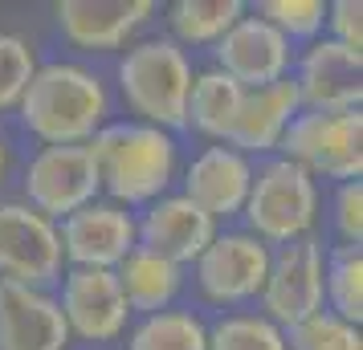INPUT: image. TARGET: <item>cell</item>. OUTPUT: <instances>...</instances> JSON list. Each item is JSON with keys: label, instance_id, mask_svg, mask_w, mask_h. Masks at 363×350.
Returning a JSON list of instances; mask_svg holds the SVG:
<instances>
[{"label": "cell", "instance_id": "25", "mask_svg": "<svg viewBox=\"0 0 363 350\" xmlns=\"http://www.w3.org/2000/svg\"><path fill=\"white\" fill-rule=\"evenodd\" d=\"M290 350H363V334L355 322H343L330 310H318L314 317L298 322L294 330H286Z\"/></svg>", "mask_w": 363, "mask_h": 350}, {"label": "cell", "instance_id": "1", "mask_svg": "<svg viewBox=\"0 0 363 350\" xmlns=\"http://www.w3.org/2000/svg\"><path fill=\"white\" fill-rule=\"evenodd\" d=\"M21 122L45 147H78L111 122V94L106 82L74 62L37 66L21 94Z\"/></svg>", "mask_w": 363, "mask_h": 350}, {"label": "cell", "instance_id": "26", "mask_svg": "<svg viewBox=\"0 0 363 350\" xmlns=\"http://www.w3.org/2000/svg\"><path fill=\"white\" fill-rule=\"evenodd\" d=\"M257 17L274 25L286 41H294V37L318 41V29L327 25V4L323 0H262Z\"/></svg>", "mask_w": 363, "mask_h": 350}, {"label": "cell", "instance_id": "6", "mask_svg": "<svg viewBox=\"0 0 363 350\" xmlns=\"http://www.w3.org/2000/svg\"><path fill=\"white\" fill-rule=\"evenodd\" d=\"M57 224L25 200H0V281L45 289L62 277Z\"/></svg>", "mask_w": 363, "mask_h": 350}, {"label": "cell", "instance_id": "14", "mask_svg": "<svg viewBox=\"0 0 363 350\" xmlns=\"http://www.w3.org/2000/svg\"><path fill=\"white\" fill-rule=\"evenodd\" d=\"M216 236V220H208L188 196H160L147 204V212L135 220L139 249L164 257L172 265H192Z\"/></svg>", "mask_w": 363, "mask_h": 350}, {"label": "cell", "instance_id": "2", "mask_svg": "<svg viewBox=\"0 0 363 350\" xmlns=\"http://www.w3.org/2000/svg\"><path fill=\"white\" fill-rule=\"evenodd\" d=\"M94 163H99V184L111 196V204L131 208V204H155L167 196L180 167L176 139L147 122H106L94 139Z\"/></svg>", "mask_w": 363, "mask_h": 350}, {"label": "cell", "instance_id": "23", "mask_svg": "<svg viewBox=\"0 0 363 350\" xmlns=\"http://www.w3.org/2000/svg\"><path fill=\"white\" fill-rule=\"evenodd\" d=\"M127 350H208V326L188 310H160L131 330Z\"/></svg>", "mask_w": 363, "mask_h": 350}, {"label": "cell", "instance_id": "30", "mask_svg": "<svg viewBox=\"0 0 363 350\" xmlns=\"http://www.w3.org/2000/svg\"><path fill=\"white\" fill-rule=\"evenodd\" d=\"M4 171H9V151H4V143H0V184H4Z\"/></svg>", "mask_w": 363, "mask_h": 350}, {"label": "cell", "instance_id": "16", "mask_svg": "<svg viewBox=\"0 0 363 350\" xmlns=\"http://www.w3.org/2000/svg\"><path fill=\"white\" fill-rule=\"evenodd\" d=\"M249 184H253V163L229 143H213L188 163L180 196H188L208 220H229L241 216Z\"/></svg>", "mask_w": 363, "mask_h": 350}, {"label": "cell", "instance_id": "11", "mask_svg": "<svg viewBox=\"0 0 363 350\" xmlns=\"http://www.w3.org/2000/svg\"><path fill=\"white\" fill-rule=\"evenodd\" d=\"M62 257L74 269H118V261L139 245L135 240V216L111 200H94L69 212L57 228Z\"/></svg>", "mask_w": 363, "mask_h": 350}, {"label": "cell", "instance_id": "15", "mask_svg": "<svg viewBox=\"0 0 363 350\" xmlns=\"http://www.w3.org/2000/svg\"><path fill=\"white\" fill-rule=\"evenodd\" d=\"M53 13H57L62 37L69 45L106 53V49H123L151 21L155 4L151 0H62Z\"/></svg>", "mask_w": 363, "mask_h": 350}, {"label": "cell", "instance_id": "9", "mask_svg": "<svg viewBox=\"0 0 363 350\" xmlns=\"http://www.w3.org/2000/svg\"><path fill=\"white\" fill-rule=\"evenodd\" d=\"M274 249L249 233H216L196 261V285L213 305H241L262 298Z\"/></svg>", "mask_w": 363, "mask_h": 350}, {"label": "cell", "instance_id": "19", "mask_svg": "<svg viewBox=\"0 0 363 350\" xmlns=\"http://www.w3.org/2000/svg\"><path fill=\"white\" fill-rule=\"evenodd\" d=\"M115 277L123 285V298L131 305V314L139 310V314L147 317V314H160V310H172V301H176V293H180V285H184V269L135 245L118 261Z\"/></svg>", "mask_w": 363, "mask_h": 350}, {"label": "cell", "instance_id": "18", "mask_svg": "<svg viewBox=\"0 0 363 350\" xmlns=\"http://www.w3.org/2000/svg\"><path fill=\"white\" fill-rule=\"evenodd\" d=\"M302 110V98H298V86L294 78H281L274 86H262V90H245L241 98V110H237V122L229 131V143L233 151L241 155H265L281 143L286 127L298 118Z\"/></svg>", "mask_w": 363, "mask_h": 350}, {"label": "cell", "instance_id": "28", "mask_svg": "<svg viewBox=\"0 0 363 350\" xmlns=\"http://www.w3.org/2000/svg\"><path fill=\"white\" fill-rule=\"evenodd\" d=\"M335 228L343 236V245L359 249V240H363V180L339 184V192H335Z\"/></svg>", "mask_w": 363, "mask_h": 350}, {"label": "cell", "instance_id": "22", "mask_svg": "<svg viewBox=\"0 0 363 350\" xmlns=\"http://www.w3.org/2000/svg\"><path fill=\"white\" fill-rule=\"evenodd\" d=\"M323 301L330 314L355 322L363 317V252L355 245H339V249L323 257Z\"/></svg>", "mask_w": 363, "mask_h": 350}, {"label": "cell", "instance_id": "8", "mask_svg": "<svg viewBox=\"0 0 363 350\" xmlns=\"http://www.w3.org/2000/svg\"><path fill=\"white\" fill-rule=\"evenodd\" d=\"M262 310L278 330H294L298 322H306L323 310V245L314 236L281 245L269 257Z\"/></svg>", "mask_w": 363, "mask_h": 350}, {"label": "cell", "instance_id": "10", "mask_svg": "<svg viewBox=\"0 0 363 350\" xmlns=\"http://www.w3.org/2000/svg\"><path fill=\"white\" fill-rule=\"evenodd\" d=\"M57 305L69 326V338L78 334L82 342H111L127 330L131 317L115 269H69Z\"/></svg>", "mask_w": 363, "mask_h": 350}, {"label": "cell", "instance_id": "29", "mask_svg": "<svg viewBox=\"0 0 363 350\" xmlns=\"http://www.w3.org/2000/svg\"><path fill=\"white\" fill-rule=\"evenodd\" d=\"M327 29H330L335 45L363 53V4L359 0H335V4H327Z\"/></svg>", "mask_w": 363, "mask_h": 350}, {"label": "cell", "instance_id": "12", "mask_svg": "<svg viewBox=\"0 0 363 350\" xmlns=\"http://www.w3.org/2000/svg\"><path fill=\"white\" fill-rule=\"evenodd\" d=\"M290 57H294L290 41L274 25H265L257 13L241 17L216 41V69L229 74L241 90H262V86L290 78Z\"/></svg>", "mask_w": 363, "mask_h": 350}, {"label": "cell", "instance_id": "20", "mask_svg": "<svg viewBox=\"0 0 363 350\" xmlns=\"http://www.w3.org/2000/svg\"><path fill=\"white\" fill-rule=\"evenodd\" d=\"M241 98L245 90L233 82L229 74L220 69H204V74H192V90H188V110H184V127L200 131L204 139H216L225 143L237 122V110H241Z\"/></svg>", "mask_w": 363, "mask_h": 350}, {"label": "cell", "instance_id": "13", "mask_svg": "<svg viewBox=\"0 0 363 350\" xmlns=\"http://www.w3.org/2000/svg\"><path fill=\"white\" fill-rule=\"evenodd\" d=\"M302 110H359L363 102V53L335 45L330 37L311 41L298 62Z\"/></svg>", "mask_w": 363, "mask_h": 350}, {"label": "cell", "instance_id": "27", "mask_svg": "<svg viewBox=\"0 0 363 350\" xmlns=\"http://www.w3.org/2000/svg\"><path fill=\"white\" fill-rule=\"evenodd\" d=\"M37 74V57L29 41L17 33H0V110H13Z\"/></svg>", "mask_w": 363, "mask_h": 350}, {"label": "cell", "instance_id": "5", "mask_svg": "<svg viewBox=\"0 0 363 350\" xmlns=\"http://www.w3.org/2000/svg\"><path fill=\"white\" fill-rule=\"evenodd\" d=\"M281 159L306 175L351 184L363 175V115L359 110H298L281 134Z\"/></svg>", "mask_w": 363, "mask_h": 350}, {"label": "cell", "instance_id": "24", "mask_svg": "<svg viewBox=\"0 0 363 350\" xmlns=\"http://www.w3.org/2000/svg\"><path fill=\"white\" fill-rule=\"evenodd\" d=\"M208 350H290L286 330L265 314H229L208 330Z\"/></svg>", "mask_w": 363, "mask_h": 350}, {"label": "cell", "instance_id": "4", "mask_svg": "<svg viewBox=\"0 0 363 350\" xmlns=\"http://www.w3.org/2000/svg\"><path fill=\"white\" fill-rule=\"evenodd\" d=\"M241 216L249 220V236H257L262 245L306 240L318 220V187L298 163L269 159L262 171H253Z\"/></svg>", "mask_w": 363, "mask_h": 350}, {"label": "cell", "instance_id": "17", "mask_svg": "<svg viewBox=\"0 0 363 350\" xmlns=\"http://www.w3.org/2000/svg\"><path fill=\"white\" fill-rule=\"evenodd\" d=\"M69 326L45 289L0 281V350H66Z\"/></svg>", "mask_w": 363, "mask_h": 350}, {"label": "cell", "instance_id": "21", "mask_svg": "<svg viewBox=\"0 0 363 350\" xmlns=\"http://www.w3.org/2000/svg\"><path fill=\"white\" fill-rule=\"evenodd\" d=\"M241 17H245L241 0H176L167 8L176 45H216Z\"/></svg>", "mask_w": 363, "mask_h": 350}, {"label": "cell", "instance_id": "7", "mask_svg": "<svg viewBox=\"0 0 363 350\" xmlns=\"http://www.w3.org/2000/svg\"><path fill=\"white\" fill-rule=\"evenodd\" d=\"M99 163H94V151L90 143L78 147H41L29 159L25 171V204L37 208L41 216H62L78 212L86 204L99 200Z\"/></svg>", "mask_w": 363, "mask_h": 350}, {"label": "cell", "instance_id": "3", "mask_svg": "<svg viewBox=\"0 0 363 350\" xmlns=\"http://www.w3.org/2000/svg\"><path fill=\"white\" fill-rule=\"evenodd\" d=\"M118 90L131 106L135 122H147L160 131H180L192 90V62L172 37H147L127 45L118 62Z\"/></svg>", "mask_w": 363, "mask_h": 350}]
</instances>
